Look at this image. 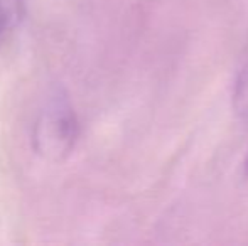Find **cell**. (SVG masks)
<instances>
[{
    "label": "cell",
    "instance_id": "obj_1",
    "mask_svg": "<svg viewBox=\"0 0 248 246\" xmlns=\"http://www.w3.org/2000/svg\"><path fill=\"white\" fill-rule=\"evenodd\" d=\"M78 137L75 112L64 96H54L41 110L34 125L32 144L36 154L49 162H61L71 154Z\"/></svg>",
    "mask_w": 248,
    "mask_h": 246
},
{
    "label": "cell",
    "instance_id": "obj_2",
    "mask_svg": "<svg viewBox=\"0 0 248 246\" xmlns=\"http://www.w3.org/2000/svg\"><path fill=\"white\" fill-rule=\"evenodd\" d=\"M233 110L236 116L243 122H248V47L243 62L238 69L233 88Z\"/></svg>",
    "mask_w": 248,
    "mask_h": 246
},
{
    "label": "cell",
    "instance_id": "obj_3",
    "mask_svg": "<svg viewBox=\"0 0 248 246\" xmlns=\"http://www.w3.org/2000/svg\"><path fill=\"white\" fill-rule=\"evenodd\" d=\"M24 17V0H0V37L17 29Z\"/></svg>",
    "mask_w": 248,
    "mask_h": 246
},
{
    "label": "cell",
    "instance_id": "obj_4",
    "mask_svg": "<svg viewBox=\"0 0 248 246\" xmlns=\"http://www.w3.org/2000/svg\"><path fill=\"white\" fill-rule=\"evenodd\" d=\"M243 172H245V179H248V152L245 157V165H243Z\"/></svg>",
    "mask_w": 248,
    "mask_h": 246
}]
</instances>
